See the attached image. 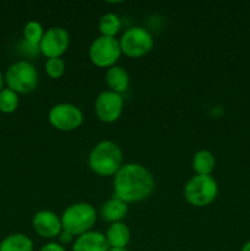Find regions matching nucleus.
Instances as JSON below:
<instances>
[{"mask_svg":"<svg viewBox=\"0 0 250 251\" xmlns=\"http://www.w3.org/2000/svg\"><path fill=\"white\" fill-rule=\"evenodd\" d=\"M108 251H127L126 249H109Z\"/></svg>","mask_w":250,"mask_h":251,"instance_id":"26","label":"nucleus"},{"mask_svg":"<svg viewBox=\"0 0 250 251\" xmlns=\"http://www.w3.org/2000/svg\"><path fill=\"white\" fill-rule=\"evenodd\" d=\"M153 188L154 179L151 172L139 163L123 164L113 179L114 196L126 203L146 200Z\"/></svg>","mask_w":250,"mask_h":251,"instance_id":"1","label":"nucleus"},{"mask_svg":"<svg viewBox=\"0 0 250 251\" xmlns=\"http://www.w3.org/2000/svg\"><path fill=\"white\" fill-rule=\"evenodd\" d=\"M216 166L215 156L208 150H200L193 157V169L196 176H211Z\"/></svg>","mask_w":250,"mask_h":251,"instance_id":"17","label":"nucleus"},{"mask_svg":"<svg viewBox=\"0 0 250 251\" xmlns=\"http://www.w3.org/2000/svg\"><path fill=\"white\" fill-rule=\"evenodd\" d=\"M124 109V98L113 91H103L95 100V113L103 123H114L122 115Z\"/></svg>","mask_w":250,"mask_h":251,"instance_id":"9","label":"nucleus"},{"mask_svg":"<svg viewBox=\"0 0 250 251\" xmlns=\"http://www.w3.org/2000/svg\"><path fill=\"white\" fill-rule=\"evenodd\" d=\"M218 195V184L211 176H194L184 186L186 202L195 207H205L212 203Z\"/></svg>","mask_w":250,"mask_h":251,"instance_id":"4","label":"nucleus"},{"mask_svg":"<svg viewBox=\"0 0 250 251\" xmlns=\"http://www.w3.org/2000/svg\"><path fill=\"white\" fill-rule=\"evenodd\" d=\"M0 251H33V242L24 233H14L0 242Z\"/></svg>","mask_w":250,"mask_h":251,"instance_id":"16","label":"nucleus"},{"mask_svg":"<svg viewBox=\"0 0 250 251\" xmlns=\"http://www.w3.org/2000/svg\"><path fill=\"white\" fill-rule=\"evenodd\" d=\"M105 235L97 230H90L74 240L73 251H108L109 250Z\"/></svg>","mask_w":250,"mask_h":251,"instance_id":"12","label":"nucleus"},{"mask_svg":"<svg viewBox=\"0 0 250 251\" xmlns=\"http://www.w3.org/2000/svg\"><path fill=\"white\" fill-rule=\"evenodd\" d=\"M98 28H100V36L115 38V36L119 33L120 28H122V21L118 15L113 14V12H107L100 19Z\"/></svg>","mask_w":250,"mask_h":251,"instance_id":"18","label":"nucleus"},{"mask_svg":"<svg viewBox=\"0 0 250 251\" xmlns=\"http://www.w3.org/2000/svg\"><path fill=\"white\" fill-rule=\"evenodd\" d=\"M88 55L91 61L98 68H112L122 55L119 41L113 37L100 36L91 43Z\"/></svg>","mask_w":250,"mask_h":251,"instance_id":"7","label":"nucleus"},{"mask_svg":"<svg viewBox=\"0 0 250 251\" xmlns=\"http://www.w3.org/2000/svg\"><path fill=\"white\" fill-rule=\"evenodd\" d=\"M39 251H66V249L63 247V245L59 244V243L51 242V243H48V244L43 245Z\"/></svg>","mask_w":250,"mask_h":251,"instance_id":"23","label":"nucleus"},{"mask_svg":"<svg viewBox=\"0 0 250 251\" xmlns=\"http://www.w3.org/2000/svg\"><path fill=\"white\" fill-rule=\"evenodd\" d=\"M70 37L63 27H50L44 32L38 49L46 58H61L68 50Z\"/></svg>","mask_w":250,"mask_h":251,"instance_id":"10","label":"nucleus"},{"mask_svg":"<svg viewBox=\"0 0 250 251\" xmlns=\"http://www.w3.org/2000/svg\"><path fill=\"white\" fill-rule=\"evenodd\" d=\"M44 70L50 78H60L65 73V61L61 58L47 59Z\"/></svg>","mask_w":250,"mask_h":251,"instance_id":"21","label":"nucleus"},{"mask_svg":"<svg viewBox=\"0 0 250 251\" xmlns=\"http://www.w3.org/2000/svg\"><path fill=\"white\" fill-rule=\"evenodd\" d=\"M7 88L17 95L33 92L38 86V71L36 66L26 60H20L7 69L4 76Z\"/></svg>","mask_w":250,"mask_h":251,"instance_id":"5","label":"nucleus"},{"mask_svg":"<svg viewBox=\"0 0 250 251\" xmlns=\"http://www.w3.org/2000/svg\"><path fill=\"white\" fill-rule=\"evenodd\" d=\"M19 107V95L10 88H2L0 91V112L5 114L14 113Z\"/></svg>","mask_w":250,"mask_h":251,"instance_id":"20","label":"nucleus"},{"mask_svg":"<svg viewBox=\"0 0 250 251\" xmlns=\"http://www.w3.org/2000/svg\"><path fill=\"white\" fill-rule=\"evenodd\" d=\"M91 171L100 176H112L123 167V152L115 142L104 140L96 145L88 156Z\"/></svg>","mask_w":250,"mask_h":251,"instance_id":"2","label":"nucleus"},{"mask_svg":"<svg viewBox=\"0 0 250 251\" xmlns=\"http://www.w3.org/2000/svg\"><path fill=\"white\" fill-rule=\"evenodd\" d=\"M122 54L129 58H141L153 48V37L146 28L140 26L130 27L119 39Z\"/></svg>","mask_w":250,"mask_h":251,"instance_id":"6","label":"nucleus"},{"mask_svg":"<svg viewBox=\"0 0 250 251\" xmlns=\"http://www.w3.org/2000/svg\"><path fill=\"white\" fill-rule=\"evenodd\" d=\"M105 83L109 91L122 95L129 88L130 76L123 66L114 65L108 69L105 73Z\"/></svg>","mask_w":250,"mask_h":251,"instance_id":"14","label":"nucleus"},{"mask_svg":"<svg viewBox=\"0 0 250 251\" xmlns=\"http://www.w3.org/2000/svg\"><path fill=\"white\" fill-rule=\"evenodd\" d=\"M58 239H59V244H61L64 247V245H68V244H71V243H74V235H71L70 233L65 232V230H61L60 234L58 235Z\"/></svg>","mask_w":250,"mask_h":251,"instance_id":"22","label":"nucleus"},{"mask_svg":"<svg viewBox=\"0 0 250 251\" xmlns=\"http://www.w3.org/2000/svg\"><path fill=\"white\" fill-rule=\"evenodd\" d=\"M4 82H5V78H4V76H2V73L1 71H0V91L2 90V86H4Z\"/></svg>","mask_w":250,"mask_h":251,"instance_id":"25","label":"nucleus"},{"mask_svg":"<svg viewBox=\"0 0 250 251\" xmlns=\"http://www.w3.org/2000/svg\"><path fill=\"white\" fill-rule=\"evenodd\" d=\"M60 220L63 230L77 238L92 229L97 220V213L90 203L76 202L66 207Z\"/></svg>","mask_w":250,"mask_h":251,"instance_id":"3","label":"nucleus"},{"mask_svg":"<svg viewBox=\"0 0 250 251\" xmlns=\"http://www.w3.org/2000/svg\"><path fill=\"white\" fill-rule=\"evenodd\" d=\"M240 251H250V240H249V242L245 243L244 245H243L242 250H240Z\"/></svg>","mask_w":250,"mask_h":251,"instance_id":"24","label":"nucleus"},{"mask_svg":"<svg viewBox=\"0 0 250 251\" xmlns=\"http://www.w3.org/2000/svg\"><path fill=\"white\" fill-rule=\"evenodd\" d=\"M32 226L37 234L41 235L42 238H47V239L56 238L63 230L60 217L53 211L48 210L38 211L33 216Z\"/></svg>","mask_w":250,"mask_h":251,"instance_id":"11","label":"nucleus"},{"mask_svg":"<svg viewBox=\"0 0 250 251\" xmlns=\"http://www.w3.org/2000/svg\"><path fill=\"white\" fill-rule=\"evenodd\" d=\"M127 203L120 199L113 196L108 201H105L100 207V216L104 221L110 223L122 222L123 218L127 213Z\"/></svg>","mask_w":250,"mask_h":251,"instance_id":"15","label":"nucleus"},{"mask_svg":"<svg viewBox=\"0 0 250 251\" xmlns=\"http://www.w3.org/2000/svg\"><path fill=\"white\" fill-rule=\"evenodd\" d=\"M104 235L110 249H126L131 237L129 227L123 222L112 223Z\"/></svg>","mask_w":250,"mask_h":251,"instance_id":"13","label":"nucleus"},{"mask_svg":"<svg viewBox=\"0 0 250 251\" xmlns=\"http://www.w3.org/2000/svg\"><path fill=\"white\" fill-rule=\"evenodd\" d=\"M49 124L60 131H73L81 126L83 114L80 108L71 103H58L48 113Z\"/></svg>","mask_w":250,"mask_h":251,"instance_id":"8","label":"nucleus"},{"mask_svg":"<svg viewBox=\"0 0 250 251\" xmlns=\"http://www.w3.org/2000/svg\"><path fill=\"white\" fill-rule=\"evenodd\" d=\"M44 28L38 21H28L24 27V38L28 46L38 49L39 43L44 36Z\"/></svg>","mask_w":250,"mask_h":251,"instance_id":"19","label":"nucleus"}]
</instances>
